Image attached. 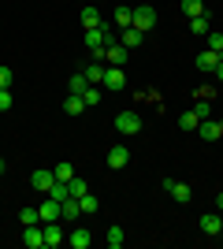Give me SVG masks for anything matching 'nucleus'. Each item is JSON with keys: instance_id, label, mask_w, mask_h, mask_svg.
Here are the masks:
<instances>
[{"instance_id": "nucleus-28", "label": "nucleus", "mask_w": 223, "mask_h": 249, "mask_svg": "<svg viewBox=\"0 0 223 249\" xmlns=\"http://www.w3.org/2000/svg\"><path fill=\"white\" fill-rule=\"evenodd\" d=\"M197 123H201V119H197V112H193V108L179 115V126H182V130H197Z\"/></svg>"}, {"instance_id": "nucleus-14", "label": "nucleus", "mask_w": 223, "mask_h": 249, "mask_svg": "<svg viewBox=\"0 0 223 249\" xmlns=\"http://www.w3.org/2000/svg\"><path fill=\"white\" fill-rule=\"evenodd\" d=\"M220 52H212V49H205L201 56H197V71H216V67H220Z\"/></svg>"}, {"instance_id": "nucleus-3", "label": "nucleus", "mask_w": 223, "mask_h": 249, "mask_svg": "<svg viewBox=\"0 0 223 249\" xmlns=\"http://www.w3.org/2000/svg\"><path fill=\"white\" fill-rule=\"evenodd\" d=\"M160 186H164V194H171V201H179V205H190V201H193V190L186 186V182H175V178H164Z\"/></svg>"}, {"instance_id": "nucleus-25", "label": "nucleus", "mask_w": 223, "mask_h": 249, "mask_svg": "<svg viewBox=\"0 0 223 249\" xmlns=\"http://www.w3.org/2000/svg\"><path fill=\"white\" fill-rule=\"evenodd\" d=\"M82 74L89 78V86H101V82H104V67H101V63H89Z\"/></svg>"}, {"instance_id": "nucleus-13", "label": "nucleus", "mask_w": 223, "mask_h": 249, "mask_svg": "<svg viewBox=\"0 0 223 249\" xmlns=\"http://www.w3.org/2000/svg\"><path fill=\"white\" fill-rule=\"evenodd\" d=\"M201 231L208 238H216V234H223V219L216 216V212H208V216H201Z\"/></svg>"}, {"instance_id": "nucleus-8", "label": "nucleus", "mask_w": 223, "mask_h": 249, "mask_svg": "<svg viewBox=\"0 0 223 249\" xmlns=\"http://www.w3.org/2000/svg\"><path fill=\"white\" fill-rule=\"evenodd\" d=\"M45 227V249H60L67 242V234H64V227H60V219L56 223H41Z\"/></svg>"}, {"instance_id": "nucleus-34", "label": "nucleus", "mask_w": 223, "mask_h": 249, "mask_svg": "<svg viewBox=\"0 0 223 249\" xmlns=\"http://www.w3.org/2000/svg\"><path fill=\"white\" fill-rule=\"evenodd\" d=\"M19 219H22V227H26V223H41L37 208H22V212H19Z\"/></svg>"}, {"instance_id": "nucleus-37", "label": "nucleus", "mask_w": 223, "mask_h": 249, "mask_svg": "<svg viewBox=\"0 0 223 249\" xmlns=\"http://www.w3.org/2000/svg\"><path fill=\"white\" fill-rule=\"evenodd\" d=\"M216 208H220V212H223V194H220V197H216Z\"/></svg>"}, {"instance_id": "nucleus-36", "label": "nucleus", "mask_w": 223, "mask_h": 249, "mask_svg": "<svg viewBox=\"0 0 223 249\" xmlns=\"http://www.w3.org/2000/svg\"><path fill=\"white\" fill-rule=\"evenodd\" d=\"M212 74H216V78H220V82H223V60H220V67H216Z\"/></svg>"}, {"instance_id": "nucleus-24", "label": "nucleus", "mask_w": 223, "mask_h": 249, "mask_svg": "<svg viewBox=\"0 0 223 249\" xmlns=\"http://www.w3.org/2000/svg\"><path fill=\"white\" fill-rule=\"evenodd\" d=\"M78 205H82V216H93V212H101V201H97L93 194H82V197H78Z\"/></svg>"}, {"instance_id": "nucleus-32", "label": "nucleus", "mask_w": 223, "mask_h": 249, "mask_svg": "<svg viewBox=\"0 0 223 249\" xmlns=\"http://www.w3.org/2000/svg\"><path fill=\"white\" fill-rule=\"evenodd\" d=\"M11 78H15V71L8 63H0V89H11Z\"/></svg>"}, {"instance_id": "nucleus-2", "label": "nucleus", "mask_w": 223, "mask_h": 249, "mask_svg": "<svg viewBox=\"0 0 223 249\" xmlns=\"http://www.w3.org/2000/svg\"><path fill=\"white\" fill-rule=\"evenodd\" d=\"M130 26H134V30H153V26H156V8H149V4H138V8H134V19H130Z\"/></svg>"}, {"instance_id": "nucleus-12", "label": "nucleus", "mask_w": 223, "mask_h": 249, "mask_svg": "<svg viewBox=\"0 0 223 249\" xmlns=\"http://www.w3.org/2000/svg\"><path fill=\"white\" fill-rule=\"evenodd\" d=\"M89 242H93V234H89L86 227H74L71 234H67V246L71 249H89Z\"/></svg>"}, {"instance_id": "nucleus-15", "label": "nucleus", "mask_w": 223, "mask_h": 249, "mask_svg": "<svg viewBox=\"0 0 223 249\" xmlns=\"http://www.w3.org/2000/svg\"><path fill=\"white\" fill-rule=\"evenodd\" d=\"M130 19H134V8H127V4H119V8L112 11V22H116V30H127Z\"/></svg>"}, {"instance_id": "nucleus-5", "label": "nucleus", "mask_w": 223, "mask_h": 249, "mask_svg": "<svg viewBox=\"0 0 223 249\" xmlns=\"http://www.w3.org/2000/svg\"><path fill=\"white\" fill-rule=\"evenodd\" d=\"M116 130H119V134H141V115L138 112H119L116 115Z\"/></svg>"}, {"instance_id": "nucleus-7", "label": "nucleus", "mask_w": 223, "mask_h": 249, "mask_svg": "<svg viewBox=\"0 0 223 249\" xmlns=\"http://www.w3.org/2000/svg\"><path fill=\"white\" fill-rule=\"evenodd\" d=\"M30 186L34 190H41V194H52V186H56V175L49 171V167H37L30 175Z\"/></svg>"}, {"instance_id": "nucleus-29", "label": "nucleus", "mask_w": 223, "mask_h": 249, "mask_svg": "<svg viewBox=\"0 0 223 249\" xmlns=\"http://www.w3.org/2000/svg\"><path fill=\"white\" fill-rule=\"evenodd\" d=\"M193 112H197V119H212V104H208V97H197Z\"/></svg>"}, {"instance_id": "nucleus-19", "label": "nucleus", "mask_w": 223, "mask_h": 249, "mask_svg": "<svg viewBox=\"0 0 223 249\" xmlns=\"http://www.w3.org/2000/svg\"><path fill=\"white\" fill-rule=\"evenodd\" d=\"M212 30V19L208 15H197V19H190V34H197V37H205V34Z\"/></svg>"}, {"instance_id": "nucleus-31", "label": "nucleus", "mask_w": 223, "mask_h": 249, "mask_svg": "<svg viewBox=\"0 0 223 249\" xmlns=\"http://www.w3.org/2000/svg\"><path fill=\"white\" fill-rule=\"evenodd\" d=\"M82 101H86V108H97V104H101V89H97V86H89V89L82 93Z\"/></svg>"}, {"instance_id": "nucleus-39", "label": "nucleus", "mask_w": 223, "mask_h": 249, "mask_svg": "<svg viewBox=\"0 0 223 249\" xmlns=\"http://www.w3.org/2000/svg\"><path fill=\"white\" fill-rule=\"evenodd\" d=\"M220 130H223V119H220Z\"/></svg>"}, {"instance_id": "nucleus-4", "label": "nucleus", "mask_w": 223, "mask_h": 249, "mask_svg": "<svg viewBox=\"0 0 223 249\" xmlns=\"http://www.w3.org/2000/svg\"><path fill=\"white\" fill-rule=\"evenodd\" d=\"M37 216H41V223H56V219H64V201H56L45 194V205H37Z\"/></svg>"}, {"instance_id": "nucleus-38", "label": "nucleus", "mask_w": 223, "mask_h": 249, "mask_svg": "<svg viewBox=\"0 0 223 249\" xmlns=\"http://www.w3.org/2000/svg\"><path fill=\"white\" fill-rule=\"evenodd\" d=\"M4 171H8V164H4V160H0V175H4Z\"/></svg>"}, {"instance_id": "nucleus-10", "label": "nucleus", "mask_w": 223, "mask_h": 249, "mask_svg": "<svg viewBox=\"0 0 223 249\" xmlns=\"http://www.w3.org/2000/svg\"><path fill=\"white\" fill-rule=\"evenodd\" d=\"M127 45H123V41H112V45H108V49H104V60H112V63H108V67H123V63H127Z\"/></svg>"}, {"instance_id": "nucleus-23", "label": "nucleus", "mask_w": 223, "mask_h": 249, "mask_svg": "<svg viewBox=\"0 0 223 249\" xmlns=\"http://www.w3.org/2000/svg\"><path fill=\"white\" fill-rule=\"evenodd\" d=\"M141 37H145V34H141V30H134V26H127V30H123V37H119V41L127 45V49H138V45H141Z\"/></svg>"}, {"instance_id": "nucleus-9", "label": "nucleus", "mask_w": 223, "mask_h": 249, "mask_svg": "<svg viewBox=\"0 0 223 249\" xmlns=\"http://www.w3.org/2000/svg\"><path fill=\"white\" fill-rule=\"evenodd\" d=\"M104 89H127V74H123V67H104Z\"/></svg>"}, {"instance_id": "nucleus-40", "label": "nucleus", "mask_w": 223, "mask_h": 249, "mask_svg": "<svg viewBox=\"0 0 223 249\" xmlns=\"http://www.w3.org/2000/svg\"><path fill=\"white\" fill-rule=\"evenodd\" d=\"M220 219H223V212H220Z\"/></svg>"}, {"instance_id": "nucleus-35", "label": "nucleus", "mask_w": 223, "mask_h": 249, "mask_svg": "<svg viewBox=\"0 0 223 249\" xmlns=\"http://www.w3.org/2000/svg\"><path fill=\"white\" fill-rule=\"evenodd\" d=\"M11 108V89H0V112H8Z\"/></svg>"}, {"instance_id": "nucleus-6", "label": "nucleus", "mask_w": 223, "mask_h": 249, "mask_svg": "<svg viewBox=\"0 0 223 249\" xmlns=\"http://www.w3.org/2000/svg\"><path fill=\"white\" fill-rule=\"evenodd\" d=\"M22 246L26 249H45V227L41 223H26V227H22Z\"/></svg>"}, {"instance_id": "nucleus-11", "label": "nucleus", "mask_w": 223, "mask_h": 249, "mask_svg": "<svg viewBox=\"0 0 223 249\" xmlns=\"http://www.w3.org/2000/svg\"><path fill=\"white\" fill-rule=\"evenodd\" d=\"M130 164V149L127 145H112L108 149V167L112 171H119V167H127Z\"/></svg>"}, {"instance_id": "nucleus-17", "label": "nucleus", "mask_w": 223, "mask_h": 249, "mask_svg": "<svg viewBox=\"0 0 223 249\" xmlns=\"http://www.w3.org/2000/svg\"><path fill=\"white\" fill-rule=\"evenodd\" d=\"M64 112H67V115H82V112H86V101H82V93H67V101H64Z\"/></svg>"}, {"instance_id": "nucleus-27", "label": "nucleus", "mask_w": 223, "mask_h": 249, "mask_svg": "<svg viewBox=\"0 0 223 249\" xmlns=\"http://www.w3.org/2000/svg\"><path fill=\"white\" fill-rule=\"evenodd\" d=\"M67 89H71V93H86V89H89V78H86V74H71Z\"/></svg>"}, {"instance_id": "nucleus-30", "label": "nucleus", "mask_w": 223, "mask_h": 249, "mask_svg": "<svg viewBox=\"0 0 223 249\" xmlns=\"http://www.w3.org/2000/svg\"><path fill=\"white\" fill-rule=\"evenodd\" d=\"M205 37H208V49H212V52H220V56H223V34H220V30H208Z\"/></svg>"}, {"instance_id": "nucleus-16", "label": "nucleus", "mask_w": 223, "mask_h": 249, "mask_svg": "<svg viewBox=\"0 0 223 249\" xmlns=\"http://www.w3.org/2000/svg\"><path fill=\"white\" fill-rule=\"evenodd\" d=\"M197 130H201V138H205V142H220V138H223L220 123H212V119H201V123H197Z\"/></svg>"}, {"instance_id": "nucleus-20", "label": "nucleus", "mask_w": 223, "mask_h": 249, "mask_svg": "<svg viewBox=\"0 0 223 249\" xmlns=\"http://www.w3.org/2000/svg\"><path fill=\"white\" fill-rule=\"evenodd\" d=\"M104 242H108V249H119L123 242H127V231H123V227H108Z\"/></svg>"}, {"instance_id": "nucleus-18", "label": "nucleus", "mask_w": 223, "mask_h": 249, "mask_svg": "<svg viewBox=\"0 0 223 249\" xmlns=\"http://www.w3.org/2000/svg\"><path fill=\"white\" fill-rule=\"evenodd\" d=\"M82 26H86V30L101 26V11H97L93 4H82Z\"/></svg>"}, {"instance_id": "nucleus-33", "label": "nucleus", "mask_w": 223, "mask_h": 249, "mask_svg": "<svg viewBox=\"0 0 223 249\" xmlns=\"http://www.w3.org/2000/svg\"><path fill=\"white\" fill-rule=\"evenodd\" d=\"M67 186H71V197H82V194H89V186H86V178H71Z\"/></svg>"}, {"instance_id": "nucleus-26", "label": "nucleus", "mask_w": 223, "mask_h": 249, "mask_svg": "<svg viewBox=\"0 0 223 249\" xmlns=\"http://www.w3.org/2000/svg\"><path fill=\"white\" fill-rule=\"evenodd\" d=\"M52 175H56V182H71V178H74V167L64 160V164H56V167H52Z\"/></svg>"}, {"instance_id": "nucleus-22", "label": "nucleus", "mask_w": 223, "mask_h": 249, "mask_svg": "<svg viewBox=\"0 0 223 249\" xmlns=\"http://www.w3.org/2000/svg\"><path fill=\"white\" fill-rule=\"evenodd\" d=\"M78 216H82V205H78V197H67V201H64V219H67V223H74Z\"/></svg>"}, {"instance_id": "nucleus-1", "label": "nucleus", "mask_w": 223, "mask_h": 249, "mask_svg": "<svg viewBox=\"0 0 223 249\" xmlns=\"http://www.w3.org/2000/svg\"><path fill=\"white\" fill-rule=\"evenodd\" d=\"M116 41V30H112V22H101L93 30H86V49L93 52V56H104V49Z\"/></svg>"}, {"instance_id": "nucleus-21", "label": "nucleus", "mask_w": 223, "mask_h": 249, "mask_svg": "<svg viewBox=\"0 0 223 249\" xmlns=\"http://www.w3.org/2000/svg\"><path fill=\"white\" fill-rule=\"evenodd\" d=\"M182 15H186V19H197V15H208V11H205L201 0H182Z\"/></svg>"}]
</instances>
